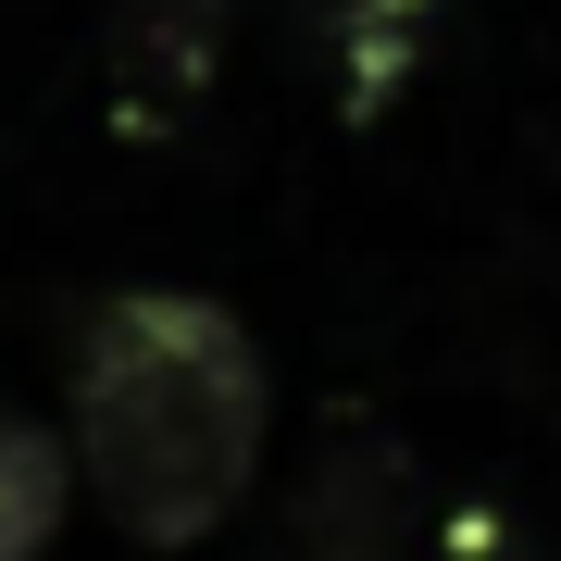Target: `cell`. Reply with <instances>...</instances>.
Wrapping results in <instances>:
<instances>
[{"instance_id":"6da1fadb","label":"cell","mask_w":561,"mask_h":561,"mask_svg":"<svg viewBox=\"0 0 561 561\" xmlns=\"http://www.w3.org/2000/svg\"><path fill=\"white\" fill-rule=\"evenodd\" d=\"M262 437H275V362L225 300L201 287H125L76 337V437L62 461L88 474L138 549H187L250 500Z\"/></svg>"},{"instance_id":"7a4b0ae2","label":"cell","mask_w":561,"mask_h":561,"mask_svg":"<svg viewBox=\"0 0 561 561\" xmlns=\"http://www.w3.org/2000/svg\"><path fill=\"white\" fill-rule=\"evenodd\" d=\"M225 13L238 0H113L101 13V76H113V113L162 138L213 101V62H225Z\"/></svg>"},{"instance_id":"3957f363","label":"cell","mask_w":561,"mask_h":561,"mask_svg":"<svg viewBox=\"0 0 561 561\" xmlns=\"http://www.w3.org/2000/svg\"><path fill=\"white\" fill-rule=\"evenodd\" d=\"M387 486H400V449H337L312 474V500H300V561H387Z\"/></svg>"},{"instance_id":"277c9868","label":"cell","mask_w":561,"mask_h":561,"mask_svg":"<svg viewBox=\"0 0 561 561\" xmlns=\"http://www.w3.org/2000/svg\"><path fill=\"white\" fill-rule=\"evenodd\" d=\"M62 500H76V461H62L50 424L0 412V561H38L62 537Z\"/></svg>"}]
</instances>
